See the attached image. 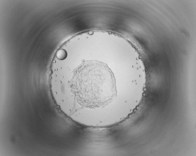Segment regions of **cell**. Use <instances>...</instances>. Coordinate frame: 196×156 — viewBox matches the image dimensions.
<instances>
[{
  "instance_id": "1",
  "label": "cell",
  "mask_w": 196,
  "mask_h": 156,
  "mask_svg": "<svg viewBox=\"0 0 196 156\" xmlns=\"http://www.w3.org/2000/svg\"><path fill=\"white\" fill-rule=\"evenodd\" d=\"M68 85L77 103L90 110L103 108L116 97L115 80L105 63L86 61L73 72Z\"/></svg>"
},
{
  "instance_id": "2",
  "label": "cell",
  "mask_w": 196,
  "mask_h": 156,
  "mask_svg": "<svg viewBox=\"0 0 196 156\" xmlns=\"http://www.w3.org/2000/svg\"><path fill=\"white\" fill-rule=\"evenodd\" d=\"M56 56L59 59L63 60L67 57V53L65 50L61 49L57 52Z\"/></svg>"
}]
</instances>
